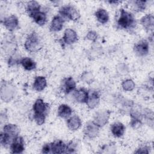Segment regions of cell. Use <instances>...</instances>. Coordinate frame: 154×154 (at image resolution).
I'll use <instances>...</instances> for the list:
<instances>
[{
    "label": "cell",
    "instance_id": "484cf974",
    "mask_svg": "<svg viewBox=\"0 0 154 154\" xmlns=\"http://www.w3.org/2000/svg\"><path fill=\"white\" fill-rule=\"evenodd\" d=\"M20 63L22 67L26 70L30 71L36 68V63L29 57H24L20 60Z\"/></svg>",
    "mask_w": 154,
    "mask_h": 154
},
{
    "label": "cell",
    "instance_id": "44dd1931",
    "mask_svg": "<svg viewBox=\"0 0 154 154\" xmlns=\"http://www.w3.org/2000/svg\"><path fill=\"white\" fill-rule=\"evenodd\" d=\"M47 85V81L45 77L42 76H37L35 78L33 88L37 91H43Z\"/></svg>",
    "mask_w": 154,
    "mask_h": 154
},
{
    "label": "cell",
    "instance_id": "6da1fadb",
    "mask_svg": "<svg viewBox=\"0 0 154 154\" xmlns=\"http://www.w3.org/2000/svg\"><path fill=\"white\" fill-rule=\"evenodd\" d=\"M34 111L33 119L38 125H42L46 120L49 111V104L45 103L42 99H37L32 106Z\"/></svg>",
    "mask_w": 154,
    "mask_h": 154
},
{
    "label": "cell",
    "instance_id": "f1b7e54d",
    "mask_svg": "<svg viewBox=\"0 0 154 154\" xmlns=\"http://www.w3.org/2000/svg\"><path fill=\"white\" fill-rule=\"evenodd\" d=\"M81 79L84 82L90 84L93 82L94 76L90 72H84L82 73Z\"/></svg>",
    "mask_w": 154,
    "mask_h": 154
},
{
    "label": "cell",
    "instance_id": "cb8c5ba5",
    "mask_svg": "<svg viewBox=\"0 0 154 154\" xmlns=\"http://www.w3.org/2000/svg\"><path fill=\"white\" fill-rule=\"evenodd\" d=\"M40 5L35 1H29L26 4V10L29 17H31L34 13L40 11Z\"/></svg>",
    "mask_w": 154,
    "mask_h": 154
},
{
    "label": "cell",
    "instance_id": "ffe728a7",
    "mask_svg": "<svg viewBox=\"0 0 154 154\" xmlns=\"http://www.w3.org/2000/svg\"><path fill=\"white\" fill-rule=\"evenodd\" d=\"M81 120L80 118L76 115L69 117L67 121V126L68 128L73 131L78 130L81 127Z\"/></svg>",
    "mask_w": 154,
    "mask_h": 154
},
{
    "label": "cell",
    "instance_id": "d6986e66",
    "mask_svg": "<svg viewBox=\"0 0 154 154\" xmlns=\"http://www.w3.org/2000/svg\"><path fill=\"white\" fill-rule=\"evenodd\" d=\"M88 96V91L84 88H81L75 90L73 93L75 100L79 103H86Z\"/></svg>",
    "mask_w": 154,
    "mask_h": 154
},
{
    "label": "cell",
    "instance_id": "8fae6325",
    "mask_svg": "<svg viewBox=\"0 0 154 154\" xmlns=\"http://www.w3.org/2000/svg\"><path fill=\"white\" fill-rule=\"evenodd\" d=\"M100 101V96L97 91H88V96L86 102V104L88 107L90 109H93L96 108Z\"/></svg>",
    "mask_w": 154,
    "mask_h": 154
},
{
    "label": "cell",
    "instance_id": "4316f807",
    "mask_svg": "<svg viewBox=\"0 0 154 154\" xmlns=\"http://www.w3.org/2000/svg\"><path fill=\"white\" fill-rule=\"evenodd\" d=\"M130 3L133 10L135 11H143L146 7V1H133Z\"/></svg>",
    "mask_w": 154,
    "mask_h": 154
},
{
    "label": "cell",
    "instance_id": "ba28073f",
    "mask_svg": "<svg viewBox=\"0 0 154 154\" xmlns=\"http://www.w3.org/2000/svg\"><path fill=\"white\" fill-rule=\"evenodd\" d=\"M99 129L100 127H99L93 121H89L85 124L84 129V133L87 137L93 139L98 135L99 133Z\"/></svg>",
    "mask_w": 154,
    "mask_h": 154
},
{
    "label": "cell",
    "instance_id": "3957f363",
    "mask_svg": "<svg viewBox=\"0 0 154 154\" xmlns=\"http://www.w3.org/2000/svg\"><path fill=\"white\" fill-rule=\"evenodd\" d=\"M24 46L25 49L29 52H35L40 49L42 47V43L38 34L34 31L30 33L26 37Z\"/></svg>",
    "mask_w": 154,
    "mask_h": 154
},
{
    "label": "cell",
    "instance_id": "2e32d148",
    "mask_svg": "<svg viewBox=\"0 0 154 154\" xmlns=\"http://www.w3.org/2000/svg\"><path fill=\"white\" fill-rule=\"evenodd\" d=\"M140 23L146 31H153L154 25V17L152 14H148L143 16L140 20Z\"/></svg>",
    "mask_w": 154,
    "mask_h": 154
},
{
    "label": "cell",
    "instance_id": "5bb4252c",
    "mask_svg": "<svg viewBox=\"0 0 154 154\" xmlns=\"http://www.w3.org/2000/svg\"><path fill=\"white\" fill-rule=\"evenodd\" d=\"M3 25L7 29L13 31L18 27L19 20L15 15H11L4 19Z\"/></svg>",
    "mask_w": 154,
    "mask_h": 154
},
{
    "label": "cell",
    "instance_id": "4dcf8cb0",
    "mask_svg": "<svg viewBox=\"0 0 154 154\" xmlns=\"http://www.w3.org/2000/svg\"><path fill=\"white\" fill-rule=\"evenodd\" d=\"M86 38L89 40H91L92 42H95L97 38V34L96 32L94 31H90L87 33L86 35Z\"/></svg>",
    "mask_w": 154,
    "mask_h": 154
},
{
    "label": "cell",
    "instance_id": "1f68e13d",
    "mask_svg": "<svg viewBox=\"0 0 154 154\" xmlns=\"http://www.w3.org/2000/svg\"><path fill=\"white\" fill-rule=\"evenodd\" d=\"M150 147L147 146H143L140 147L135 152V153H149L150 152Z\"/></svg>",
    "mask_w": 154,
    "mask_h": 154
},
{
    "label": "cell",
    "instance_id": "9c48e42d",
    "mask_svg": "<svg viewBox=\"0 0 154 154\" xmlns=\"http://www.w3.org/2000/svg\"><path fill=\"white\" fill-rule=\"evenodd\" d=\"M134 51L135 54L138 57L146 56L149 52V43L145 40L138 42L134 45Z\"/></svg>",
    "mask_w": 154,
    "mask_h": 154
},
{
    "label": "cell",
    "instance_id": "9a60e30c",
    "mask_svg": "<svg viewBox=\"0 0 154 154\" xmlns=\"http://www.w3.org/2000/svg\"><path fill=\"white\" fill-rule=\"evenodd\" d=\"M64 22V19L60 15L55 16L51 21L50 31L52 32H58L62 29Z\"/></svg>",
    "mask_w": 154,
    "mask_h": 154
},
{
    "label": "cell",
    "instance_id": "8992f818",
    "mask_svg": "<svg viewBox=\"0 0 154 154\" xmlns=\"http://www.w3.org/2000/svg\"><path fill=\"white\" fill-rule=\"evenodd\" d=\"M16 93L15 86L9 82H2L1 87V97L4 102H10Z\"/></svg>",
    "mask_w": 154,
    "mask_h": 154
},
{
    "label": "cell",
    "instance_id": "277c9868",
    "mask_svg": "<svg viewBox=\"0 0 154 154\" xmlns=\"http://www.w3.org/2000/svg\"><path fill=\"white\" fill-rule=\"evenodd\" d=\"M43 153H66V144L61 140L45 144L42 149Z\"/></svg>",
    "mask_w": 154,
    "mask_h": 154
},
{
    "label": "cell",
    "instance_id": "603a6c76",
    "mask_svg": "<svg viewBox=\"0 0 154 154\" xmlns=\"http://www.w3.org/2000/svg\"><path fill=\"white\" fill-rule=\"evenodd\" d=\"M30 17H31L37 25L40 26L44 25L47 20L46 13L41 11H38L34 13Z\"/></svg>",
    "mask_w": 154,
    "mask_h": 154
},
{
    "label": "cell",
    "instance_id": "7402d4cb",
    "mask_svg": "<svg viewBox=\"0 0 154 154\" xmlns=\"http://www.w3.org/2000/svg\"><path fill=\"white\" fill-rule=\"evenodd\" d=\"M72 112V109L66 104H61L58 108V116L63 119L69 118Z\"/></svg>",
    "mask_w": 154,
    "mask_h": 154
},
{
    "label": "cell",
    "instance_id": "ac0fdd59",
    "mask_svg": "<svg viewBox=\"0 0 154 154\" xmlns=\"http://www.w3.org/2000/svg\"><path fill=\"white\" fill-rule=\"evenodd\" d=\"M2 132L14 140L15 137L19 135V128L14 124H6L3 127Z\"/></svg>",
    "mask_w": 154,
    "mask_h": 154
},
{
    "label": "cell",
    "instance_id": "30bf717a",
    "mask_svg": "<svg viewBox=\"0 0 154 154\" xmlns=\"http://www.w3.org/2000/svg\"><path fill=\"white\" fill-rule=\"evenodd\" d=\"M10 147L12 153L18 154L22 153L25 150L24 140L23 138L19 135L15 137Z\"/></svg>",
    "mask_w": 154,
    "mask_h": 154
},
{
    "label": "cell",
    "instance_id": "f546056e",
    "mask_svg": "<svg viewBox=\"0 0 154 154\" xmlns=\"http://www.w3.org/2000/svg\"><path fill=\"white\" fill-rule=\"evenodd\" d=\"M77 147L76 143L73 141H71L68 144H66V153H72L76 152Z\"/></svg>",
    "mask_w": 154,
    "mask_h": 154
},
{
    "label": "cell",
    "instance_id": "52a82bcc",
    "mask_svg": "<svg viewBox=\"0 0 154 154\" xmlns=\"http://www.w3.org/2000/svg\"><path fill=\"white\" fill-rule=\"evenodd\" d=\"M110 114L108 110H99L94 114L93 122L99 127H103L108 122Z\"/></svg>",
    "mask_w": 154,
    "mask_h": 154
},
{
    "label": "cell",
    "instance_id": "83f0119b",
    "mask_svg": "<svg viewBox=\"0 0 154 154\" xmlns=\"http://www.w3.org/2000/svg\"><path fill=\"white\" fill-rule=\"evenodd\" d=\"M135 84L134 82L130 79H126L123 81L122 83V87L124 91H132L135 88Z\"/></svg>",
    "mask_w": 154,
    "mask_h": 154
},
{
    "label": "cell",
    "instance_id": "e0dca14e",
    "mask_svg": "<svg viewBox=\"0 0 154 154\" xmlns=\"http://www.w3.org/2000/svg\"><path fill=\"white\" fill-rule=\"evenodd\" d=\"M126 128L121 122H115L111 126V132L114 137L120 138L122 137L125 132Z\"/></svg>",
    "mask_w": 154,
    "mask_h": 154
},
{
    "label": "cell",
    "instance_id": "7a4b0ae2",
    "mask_svg": "<svg viewBox=\"0 0 154 154\" xmlns=\"http://www.w3.org/2000/svg\"><path fill=\"white\" fill-rule=\"evenodd\" d=\"M117 25L120 29L131 30L136 26V20L131 13L126 11L123 8H121L119 10Z\"/></svg>",
    "mask_w": 154,
    "mask_h": 154
},
{
    "label": "cell",
    "instance_id": "4fadbf2b",
    "mask_svg": "<svg viewBox=\"0 0 154 154\" xmlns=\"http://www.w3.org/2000/svg\"><path fill=\"white\" fill-rule=\"evenodd\" d=\"M61 90L66 93L69 94L71 91H73L76 88V82L72 77L65 78L61 82Z\"/></svg>",
    "mask_w": 154,
    "mask_h": 154
},
{
    "label": "cell",
    "instance_id": "5b68a950",
    "mask_svg": "<svg viewBox=\"0 0 154 154\" xmlns=\"http://www.w3.org/2000/svg\"><path fill=\"white\" fill-rule=\"evenodd\" d=\"M59 15L64 20L69 19L73 21L78 20L80 17V13L78 10L72 5H66L61 7L59 10Z\"/></svg>",
    "mask_w": 154,
    "mask_h": 154
},
{
    "label": "cell",
    "instance_id": "d4e9b609",
    "mask_svg": "<svg viewBox=\"0 0 154 154\" xmlns=\"http://www.w3.org/2000/svg\"><path fill=\"white\" fill-rule=\"evenodd\" d=\"M94 16L97 20L101 23H106L109 20V14L108 12L103 8L98 9L94 13Z\"/></svg>",
    "mask_w": 154,
    "mask_h": 154
},
{
    "label": "cell",
    "instance_id": "7c38bea8",
    "mask_svg": "<svg viewBox=\"0 0 154 154\" xmlns=\"http://www.w3.org/2000/svg\"><path fill=\"white\" fill-rule=\"evenodd\" d=\"M62 38L64 43L67 45H71L77 42L78 37L75 31L71 28H68L64 31V35Z\"/></svg>",
    "mask_w": 154,
    "mask_h": 154
}]
</instances>
